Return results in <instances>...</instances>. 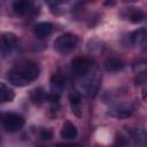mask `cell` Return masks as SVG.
I'll return each mask as SVG.
<instances>
[{"mask_svg": "<svg viewBox=\"0 0 147 147\" xmlns=\"http://www.w3.org/2000/svg\"><path fill=\"white\" fill-rule=\"evenodd\" d=\"M39 65L34 62L26 61L16 64L7 74V79L15 86H25L36 80L39 76Z\"/></svg>", "mask_w": 147, "mask_h": 147, "instance_id": "obj_1", "label": "cell"}, {"mask_svg": "<svg viewBox=\"0 0 147 147\" xmlns=\"http://www.w3.org/2000/svg\"><path fill=\"white\" fill-rule=\"evenodd\" d=\"M77 42H78V37L74 33H63L61 36H59L55 41H54V48L60 52V53H69L71 52L76 46H77Z\"/></svg>", "mask_w": 147, "mask_h": 147, "instance_id": "obj_2", "label": "cell"}, {"mask_svg": "<svg viewBox=\"0 0 147 147\" xmlns=\"http://www.w3.org/2000/svg\"><path fill=\"white\" fill-rule=\"evenodd\" d=\"M91 69V61L85 56H76L71 61V71L76 77L85 76Z\"/></svg>", "mask_w": 147, "mask_h": 147, "instance_id": "obj_3", "label": "cell"}, {"mask_svg": "<svg viewBox=\"0 0 147 147\" xmlns=\"http://www.w3.org/2000/svg\"><path fill=\"white\" fill-rule=\"evenodd\" d=\"M2 123H3V127L8 132H16L23 127L25 121L24 117L18 114H7L5 115Z\"/></svg>", "mask_w": 147, "mask_h": 147, "instance_id": "obj_4", "label": "cell"}, {"mask_svg": "<svg viewBox=\"0 0 147 147\" xmlns=\"http://www.w3.org/2000/svg\"><path fill=\"white\" fill-rule=\"evenodd\" d=\"M133 113V109L131 107L127 106H117L115 108L109 109V111L107 113L110 117H115V118H127L129 116H131Z\"/></svg>", "mask_w": 147, "mask_h": 147, "instance_id": "obj_5", "label": "cell"}, {"mask_svg": "<svg viewBox=\"0 0 147 147\" xmlns=\"http://www.w3.org/2000/svg\"><path fill=\"white\" fill-rule=\"evenodd\" d=\"M69 102H70L71 111L76 116L79 117L82 115V99H80V94L77 93V92H71L69 94Z\"/></svg>", "mask_w": 147, "mask_h": 147, "instance_id": "obj_6", "label": "cell"}, {"mask_svg": "<svg viewBox=\"0 0 147 147\" xmlns=\"http://www.w3.org/2000/svg\"><path fill=\"white\" fill-rule=\"evenodd\" d=\"M77 129L76 126L70 123V122H65L63 125H62V129H61V137L63 139H67V140H70V139H75L77 137Z\"/></svg>", "mask_w": 147, "mask_h": 147, "instance_id": "obj_7", "label": "cell"}, {"mask_svg": "<svg viewBox=\"0 0 147 147\" xmlns=\"http://www.w3.org/2000/svg\"><path fill=\"white\" fill-rule=\"evenodd\" d=\"M52 29L53 25L49 22H40L34 26L33 32L38 38H45L52 32Z\"/></svg>", "mask_w": 147, "mask_h": 147, "instance_id": "obj_8", "label": "cell"}, {"mask_svg": "<svg viewBox=\"0 0 147 147\" xmlns=\"http://www.w3.org/2000/svg\"><path fill=\"white\" fill-rule=\"evenodd\" d=\"M51 85L53 88V93H60L59 91H61L64 85H65V79L64 76L61 74H53L51 77Z\"/></svg>", "mask_w": 147, "mask_h": 147, "instance_id": "obj_9", "label": "cell"}, {"mask_svg": "<svg viewBox=\"0 0 147 147\" xmlns=\"http://www.w3.org/2000/svg\"><path fill=\"white\" fill-rule=\"evenodd\" d=\"M124 67L123 64V61L118 57H109L106 63H105V68L107 71L109 72H116V71H119L122 70Z\"/></svg>", "mask_w": 147, "mask_h": 147, "instance_id": "obj_10", "label": "cell"}, {"mask_svg": "<svg viewBox=\"0 0 147 147\" xmlns=\"http://www.w3.org/2000/svg\"><path fill=\"white\" fill-rule=\"evenodd\" d=\"M47 96H48V94H47V93L44 91V88H41V87L34 88V90L31 92V94H30L31 101H32L33 103H36V105L42 103V102L47 99Z\"/></svg>", "mask_w": 147, "mask_h": 147, "instance_id": "obj_11", "label": "cell"}, {"mask_svg": "<svg viewBox=\"0 0 147 147\" xmlns=\"http://www.w3.org/2000/svg\"><path fill=\"white\" fill-rule=\"evenodd\" d=\"M15 98V93L11 88L5 84H0V102H11Z\"/></svg>", "mask_w": 147, "mask_h": 147, "instance_id": "obj_12", "label": "cell"}, {"mask_svg": "<svg viewBox=\"0 0 147 147\" xmlns=\"http://www.w3.org/2000/svg\"><path fill=\"white\" fill-rule=\"evenodd\" d=\"M146 34H147L146 29L145 28H140V29L133 31L130 34V39L136 45H142L145 42V40H146Z\"/></svg>", "mask_w": 147, "mask_h": 147, "instance_id": "obj_13", "label": "cell"}, {"mask_svg": "<svg viewBox=\"0 0 147 147\" xmlns=\"http://www.w3.org/2000/svg\"><path fill=\"white\" fill-rule=\"evenodd\" d=\"M29 7H30V3L28 1H15L13 3L14 11L16 14H20V15L26 14L29 11Z\"/></svg>", "mask_w": 147, "mask_h": 147, "instance_id": "obj_14", "label": "cell"}, {"mask_svg": "<svg viewBox=\"0 0 147 147\" xmlns=\"http://www.w3.org/2000/svg\"><path fill=\"white\" fill-rule=\"evenodd\" d=\"M142 18H144L142 10H140L139 8H131V10L129 13V20L132 23H139L142 21Z\"/></svg>", "mask_w": 147, "mask_h": 147, "instance_id": "obj_15", "label": "cell"}, {"mask_svg": "<svg viewBox=\"0 0 147 147\" xmlns=\"http://www.w3.org/2000/svg\"><path fill=\"white\" fill-rule=\"evenodd\" d=\"M17 42V39H16V36L13 34V33H6L3 36V45H5V48L7 51H10Z\"/></svg>", "mask_w": 147, "mask_h": 147, "instance_id": "obj_16", "label": "cell"}, {"mask_svg": "<svg viewBox=\"0 0 147 147\" xmlns=\"http://www.w3.org/2000/svg\"><path fill=\"white\" fill-rule=\"evenodd\" d=\"M52 137H53V133L49 130H42L40 132V138L42 140H49V139H52Z\"/></svg>", "mask_w": 147, "mask_h": 147, "instance_id": "obj_17", "label": "cell"}, {"mask_svg": "<svg viewBox=\"0 0 147 147\" xmlns=\"http://www.w3.org/2000/svg\"><path fill=\"white\" fill-rule=\"evenodd\" d=\"M56 147H80L78 145H74V144H60Z\"/></svg>", "mask_w": 147, "mask_h": 147, "instance_id": "obj_18", "label": "cell"}]
</instances>
